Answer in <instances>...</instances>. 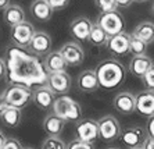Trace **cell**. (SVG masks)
Wrapping results in <instances>:
<instances>
[{
    "label": "cell",
    "mask_w": 154,
    "mask_h": 149,
    "mask_svg": "<svg viewBox=\"0 0 154 149\" xmlns=\"http://www.w3.org/2000/svg\"><path fill=\"white\" fill-rule=\"evenodd\" d=\"M146 131H147V135L154 138V116L150 117L147 120V125H146Z\"/></svg>",
    "instance_id": "d6a6232c"
},
{
    "label": "cell",
    "mask_w": 154,
    "mask_h": 149,
    "mask_svg": "<svg viewBox=\"0 0 154 149\" xmlns=\"http://www.w3.org/2000/svg\"><path fill=\"white\" fill-rule=\"evenodd\" d=\"M2 123L8 128H17L22 121V112L15 107H8L6 112L0 116Z\"/></svg>",
    "instance_id": "d4e9b609"
},
{
    "label": "cell",
    "mask_w": 154,
    "mask_h": 149,
    "mask_svg": "<svg viewBox=\"0 0 154 149\" xmlns=\"http://www.w3.org/2000/svg\"><path fill=\"white\" fill-rule=\"evenodd\" d=\"M117 2V8H128L135 0H115Z\"/></svg>",
    "instance_id": "836d02e7"
},
{
    "label": "cell",
    "mask_w": 154,
    "mask_h": 149,
    "mask_svg": "<svg viewBox=\"0 0 154 149\" xmlns=\"http://www.w3.org/2000/svg\"><path fill=\"white\" fill-rule=\"evenodd\" d=\"M142 149H154V138L147 137L144 144H143V146H142Z\"/></svg>",
    "instance_id": "d590c367"
},
{
    "label": "cell",
    "mask_w": 154,
    "mask_h": 149,
    "mask_svg": "<svg viewBox=\"0 0 154 149\" xmlns=\"http://www.w3.org/2000/svg\"><path fill=\"white\" fill-rule=\"evenodd\" d=\"M67 149H94V145L93 144H89V142L79 141V139L75 138L67 144Z\"/></svg>",
    "instance_id": "f546056e"
},
{
    "label": "cell",
    "mask_w": 154,
    "mask_h": 149,
    "mask_svg": "<svg viewBox=\"0 0 154 149\" xmlns=\"http://www.w3.org/2000/svg\"><path fill=\"white\" fill-rule=\"evenodd\" d=\"M61 56L64 57L67 65L71 67H78L83 63L85 60V52H83L82 46L78 42H67L58 49Z\"/></svg>",
    "instance_id": "9c48e42d"
},
{
    "label": "cell",
    "mask_w": 154,
    "mask_h": 149,
    "mask_svg": "<svg viewBox=\"0 0 154 149\" xmlns=\"http://www.w3.org/2000/svg\"><path fill=\"white\" fill-rule=\"evenodd\" d=\"M46 85L54 95H67L71 91L72 87V80L68 73H54V74H47L46 78Z\"/></svg>",
    "instance_id": "52a82bcc"
},
{
    "label": "cell",
    "mask_w": 154,
    "mask_h": 149,
    "mask_svg": "<svg viewBox=\"0 0 154 149\" xmlns=\"http://www.w3.org/2000/svg\"><path fill=\"white\" fill-rule=\"evenodd\" d=\"M99 138L103 142H114L121 137V125L119 121L111 114H106L100 117L99 121Z\"/></svg>",
    "instance_id": "8992f818"
},
{
    "label": "cell",
    "mask_w": 154,
    "mask_h": 149,
    "mask_svg": "<svg viewBox=\"0 0 154 149\" xmlns=\"http://www.w3.org/2000/svg\"><path fill=\"white\" fill-rule=\"evenodd\" d=\"M151 13L154 14V4H153V7H151Z\"/></svg>",
    "instance_id": "60d3db41"
},
{
    "label": "cell",
    "mask_w": 154,
    "mask_h": 149,
    "mask_svg": "<svg viewBox=\"0 0 154 149\" xmlns=\"http://www.w3.org/2000/svg\"><path fill=\"white\" fill-rule=\"evenodd\" d=\"M51 47H53V40L50 35L45 31H36L28 49L38 56H46L51 52Z\"/></svg>",
    "instance_id": "7c38bea8"
},
{
    "label": "cell",
    "mask_w": 154,
    "mask_h": 149,
    "mask_svg": "<svg viewBox=\"0 0 154 149\" xmlns=\"http://www.w3.org/2000/svg\"><path fill=\"white\" fill-rule=\"evenodd\" d=\"M7 74V68H6V63L3 59H0V81H3Z\"/></svg>",
    "instance_id": "e575fe53"
},
{
    "label": "cell",
    "mask_w": 154,
    "mask_h": 149,
    "mask_svg": "<svg viewBox=\"0 0 154 149\" xmlns=\"http://www.w3.org/2000/svg\"><path fill=\"white\" fill-rule=\"evenodd\" d=\"M35 32V27L31 22L24 21L10 28V39L14 46L20 47V49H28Z\"/></svg>",
    "instance_id": "5b68a950"
},
{
    "label": "cell",
    "mask_w": 154,
    "mask_h": 149,
    "mask_svg": "<svg viewBox=\"0 0 154 149\" xmlns=\"http://www.w3.org/2000/svg\"><path fill=\"white\" fill-rule=\"evenodd\" d=\"M53 13L54 10L50 7V4L46 0H33L31 3V14L33 15V18L40 22L50 21L53 17Z\"/></svg>",
    "instance_id": "ffe728a7"
},
{
    "label": "cell",
    "mask_w": 154,
    "mask_h": 149,
    "mask_svg": "<svg viewBox=\"0 0 154 149\" xmlns=\"http://www.w3.org/2000/svg\"><path fill=\"white\" fill-rule=\"evenodd\" d=\"M10 6V0H0V10H4Z\"/></svg>",
    "instance_id": "f35d334b"
},
{
    "label": "cell",
    "mask_w": 154,
    "mask_h": 149,
    "mask_svg": "<svg viewBox=\"0 0 154 149\" xmlns=\"http://www.w3.org/2000/svg\"><path fill=\"white\" fill-rule=\"evenodd\" d=\"M51 109H53L54 114L63 119L65 123H68V121L78 123L79 120H82V107L75 99H72L68 95H63V96L56 98Z\"/></svg>",
    "instance_id": "7a4b0ae2"
},
{
    "label": "cell",
    "mask_w": 154,
    "mask_h": 149,
    "mask_svg": "<svg viewBox=\"0 0 154 149\" xmlns=\"http://www.w3.org/2000/svg\"><path fill=\"white\" fill-rule=\"evenodd\" d=\"M153 65H154V62L151 60L150 56L143 55V56H133L132 60L129 62L128 68L133 75L139 77V78H143L144 74H146Z\"/></svg>",
    "instance_id": "d6986e66"
},
{
    "label": "cell",
    "mask_w": 154,
    "mask_h": 149,
    "mask_svg": "<svg viewBox=\"0 0 154 149\" xmlns=\"http://www.w3.org/2000/svg\"><path fill=\"white\" fill-rule=\"evenodd\" d=\"M6 141H7V138H6V135L0 131V149H3L4 144H6Z\"/></svg>",
    "instance_id": "74e56055"
},
{
    "label": "cell",
    "mask_w": 154,
    "mask_h": 149,
    "mask_svg": "<svg viewBox=\"0 0 154 149\" xmlns=\"http://www.w3.org/2000/svg\"><path fill=\"white\" fill-rule=\"evenodd\" d=\"M135 2H137V3H144V2H147V0H135Z\"/></svg>",
    "instance_id": "ab89813d"
},
{
    "label": "cell",
    "mask_w": 154,
    "mask_h": 149,
    "mask_svg": "<svg viewBox=\"0 0 154 149\" xmlns=\"http://www.w3.org/2000/svg\"><path fill=\"white\" fill-rule=\"evenodd\" d=\"M147 137L149 135H147L146 128L135 125V127H128L122 130L119 138L128 148H142Z\"/></svg>",
    "instance_id": "30bf717a"
},
{
    "label": "cell",
    "mask_w": 154,
    "mask_h": 149,
    "mask_svg": "<svg viewBox=\"0 0 154 149\" xmlns=\"http://www.w3.org/2000/svg\"><path fill=\"white\" fill-rule=\"evenodd\" d=\"M43 67L47 71V74H54V73H63V71H65V68L68 65L65 63L64 57L61 56L60 50H51L49 55L45 56Z\"/></svg>",
    "instance_id": "ac0fdd59"
},
{
    "label": "cell",
    "mask_w": 154,
    "mask_h": 149,
    "mask_svg": "<svg viewBox=\"0 0 154 149\" xmlns=\"http://www.w3.org/2000/svg\"><path fill=\"white\" fill-rule=\"evenodd\" d=\"M65 128V121L56 116L54 113H50L43 120V130L49 137H60Z\"/></svg>",
    "instance_id": "44dd1931"
},
{
    "label": "cell",
    "mask_w": 154,
    "mask_h": 149,
    "mask_svg": "<svg viewBox=\"0 0 154 149\" xmlns=\"http://www.w3.org/2000/svg\"><path fill=\"white\" fill-rule=\"evenodd\" d=\"M94 4L101 13L117 10V2L115 0H94Z\"/></svg>",
    "instance_id": "83f0119b"
},
{
    "label": "cell",
    "mask_w": 154,
    "mask_h": 149,
    "mask_svg": "<svg viewBox=\"0 0 154 149\" xmlns=\"http://www.w3.org/2000/svg\"><path fill=\"white\" fill-rule=\"evenodd\" d=\"M136 112L147 119L154 116V92L144 89L136 95Z\"/></svg>",
    "instance_id": "2e32d148"
},
{
    "label": "cell",
    "mask_w": 154,
    "mask_h": 149,
    "mask_svg": "<svg viewBox=\"0 0 154 149\" xmlns=\"http://www.w3.org/2000/svg\"><path fill=\"white\" fill-rule=\"evenodd\" d=\"M99 85L104 89H114L121 85L126 78V68L121 62L115 59H107L96 67Z\"/></svg>",
    "instance_id": "6da1fadb"
},
{
    "label": "cell",
    "mask_w": 154,
    "mask_h": 149,
    "mask_svg": "<svg viewBox=\"0 0 154 149\" xmlns=\"http://www.w3.org/2000/svg\"><path fill=\"white\" fill-rule=\"evenodd\" d=\"M3 149H24V146L21 145V142L15 138H7L6 144H4Z\"/></svg>",
    "instance_id": "1f68e13d"
},
{
    "label": "cell",
    "mask_w": 154,
    "mask_h": 149,
    "mask_svg": "<svg viewBox=\"0 0 154 149\" xmlns=\"http://www.w3.org/2000/svg\"><path fill=\"white\" fill-rule=\"evenodd\" d=\"M129 45H131V33L121 32L118 35L110 36L107 42L108 50L115 56H125L129 53Z\"/></svg>",
    "instance_id": "9a60e30c"
},
{
    "label": "cell",
    "mask_w": 154,
    "mask_h": 149,
    "mask_svg": "<svg viewBox=\"0 0 154 149\" xmlns=\"http://www.w3.org/2000/svg\"><path fill=\"white\" fill-rule=\"evenodd\" d=\"M142 81H143V85H144V88H146V91L154 92V65L144 74Z\"/></svg>",
    "instance_id": "f1b7e54d"
},
{
    "label": "cell",
    "mask_w": 154,
    "mask_h": 149,
    "mask_svg": "<svg viewBox=\"0 0 154 149\" xmlns=\"http://www.w3.org/2000/svg\"><path fill=\"white\" fill-rule=\"evenodd\" d=\"M46 2L50 4V7L54 11L64 10L65 7H68V4H69V0H46Z\"/></svg>",
    "instance_id": "4dcf8cb0"
},
{
    "label": "cell",
    "mask_w": 154,
    "mask_h": 149,
    "mask_svg": "<svg viewBox=\"0 0 154 149\" xmlns=\"http://www.w3.org/2000/svg\"><path fill=\"white\" fill-rule=\"evenodd\" d=\"M147 45L143 40H140L135 35L131 33V45H129V53H132L133 56H143L146 55Z\"/></svg>",
    "instance_id": "484cf974"
},
{
    "label": "cell",
    "mask_w": 154,
    "mask_h": 149,
    "mask_svg": "<svg viewBox=\"0 0 154 149\" xmlns=\"http://www.w3.org/2000/svg\"><path fill=\"white\" fill-rule=\"evenodd\" d=\"M112 106L121 114H125V116L132 114L133 112H136V95L128 91L119 92L114 96Z\"/></svg>",
    "instance_id": "8fae6325"
},
{
    "label": "cell",
    "mask_w": 154,
    "mask_h": 149,
    "mask_svg": "<svg viewBox=\"0 0 154 149\" xmlns=\"http://www.w3.org/2000/svg\"><path fill=\"white\" fill-rule=\"evenodd\" d=\"M2 96L8 103L10 107H15L20 110H22L32 102V91L28 87L21 84L8 85L3 91Z\"/></svg>",
    "instance_id": "3957f363"
},
{
    "label": "cell",
    "mask_w": 154,
    "mask_h": 149,
    "mask_svg": "<svg viewBox=\"0 0 154 149\" xmlns=\"http://www.w3.org/2000/svg\"><path fill=\"white\" fill-rule=\"evenodd\" d=\"M92 25H93V22L88 17H76L69 24L71 36L76 40H81V42H88L90 31H92Z\"/></svg>",
    "instance_id": "4fadbf2b"
},
{
    "label": "cell",
    "mask_w": 154,
    "mask_h": 149,
    "mask_svg": "<svg viewBox=\"0 0 154 149\" xmlns=\"http://www.w3.org/2000/svg\"><path fill=\"white\" fill-rule=\"evenodd\" d=\"M97 24L108 33V36H114L121 32H125V18L119 11H108V13H100L99 18H97Z\"/></svg>",
    "instance_id": "277c9868"
},
{
    "label": "cell",
    "mask_w": 154,
    "mask_h": 149,
    "mask_svg": "<svg viewBox=\"0 0 154 149\" xmlns=\"http://www.w3.org/2000/svg\"><path fill=\"white\" fill-rule=\"evenodd\" d=\"M129 149H142V148H129Z\"/></svg>",
    "instance_id": "b9f144b4"
},
{
    "label": "cell",
    "mask_w": 154,
    "mask_h": 149,
    "mask_svg": "<svg viewBox=\"0 0 154 149\" xmlns=\"http://www.w3.org/2000/svg\"><path fill=\"white\" fill-rule=\"evenodd\" d=\"M54 100H56V95L46 87H38L32 91V102L33 105L40 110H49L53 107Z\"/></svg>",
    "instance_id": "5bb4252c"
},
{
    "label": "cell",
    "mask_w": 154,
    "mask_h": 149,
    "mask_svg": "<svg viewBox=\"0 0 154 149\" xmlns=\"http://www.w3.org/2000/svg\"><path fill=\"white\" fill-rule=\"evenodd\" d=\"M24 149H33V148H24Z\"/></svg>",
    "instance_id": "ee69618b"
},
{
    "label": "cell",
    "mask_w": 154,
    "mask_h": 149,
    "mask_svg": "<svg viewBox=\"0 0 154 149\" xmlns=\"http://www.w3.org/2000/svg\"><path fill=\"white\" fill-rule=\"evenodd\" d=\"M132 35L143 40L146 45H150L154 42V22L151 21H143L137 24L133 29Z\"/></svg>",
    "instance_id": "603a6c76"
},
{
    "label": "cell",
    "mask_w": 154,
    "mask_h": 149,
    "mask_svg": "<svg viewBox=\"0 0 154 149\" xmlns=\"http://www.w3.org/2000/svg\"><path fill=\"white\" fill-rule=\"evenodd\" d=\"M99 80H97L94 70H85L76 78V88L83 94H92L99 89Z\"/></svg>",
    "instance_id": "e0dca14e"
},
{
    "label": "cell",
    "mask_w": 154,
    "mask_h": 149,
    "mask_svg": "<svg viewBox=\"0 0 154 149\" xmlns=\"http://www.w3.org/2000/svg\"><path fill=\"white\" fill-rule=\"evenodd\" d=\"M3 21L10 28H13V27L25 21V11L18 4H10L8 7L3 10Z\"/></svg>",
    "instance_id": "7402d4cb"
},
{
    "label": "cell",
    "mask_w": 154,
    "mask_h": 149,
    "mask_svg": "<svg viewBox=\"0 0 154 149\" xmlns=\"http://www.w3.org/2000/svg\"><path fill=\"white\" fill-rule=\"evenodd\" d=\"M76 139L93 144L99 139V124L93 119H82L75 124Z\"/></svg>",
    "instance_id": "ba28073f"
},
{
    "label": "cell",
    "mask_w": 154,
    "mask_h": 149,
    "mask_svg": "<svg viewBox=\"0 0 154 149\" xmlns=\"http://www.w3.org/2000/svg\"><path fill=\"white\" fill-rule=\"evenodd\" d=\"M108 39H110L108 33L106 32L97 22H94L93 25H92V31H90L88 42L96 47H103V46H107Z\"/></svg>",
    "instance_id": "cb8c5ba5"
},
{
    "label": "cell",
    "mask_w": 154,
    "mask_h": 149,
    "mask_svg": "<svg viewBox=\"0 0 154 149\" xmlns=\"http://www.w3.org/2000/svg\"><path fill=\"white\" fill-rule=\"evenodd\" d=\"M8 107H10V106H8V103L6 102V100H4V98L0 95V116H2V114H3V113L6 112Z\"/></svg>",
    "instance_id": "8d00e7d4"
},
{
    "label": "cell",
    "mask_w": 154,
    "mask_h": 149,
    "mask_svg": "<svg viewBox=\"0 0 154 149\" xmlns=\"http://www.w3.org/2000/svg\"><path fill=\"white\" fill-rule=\"evenodd\" d=\"M107 149H118V148H107Z\"/></svg>",
    "instance_id": "7bdbcfd3"
},
{
    "label": "cell",
    "mask_w": 154,
    "mask_h": 149,
    "mask_svg": "<svg viewBox=\"0 0 154 149\" xmlns=\"http://www.w3.org/2000/svg\"><path fill=\"white\" fill-rule=\"evenodd\" d=\"M42 149H67V145L60 137H47L42 142Z\"/></svg>",
    "instance_id": "4316f807"
}]
</instances>
